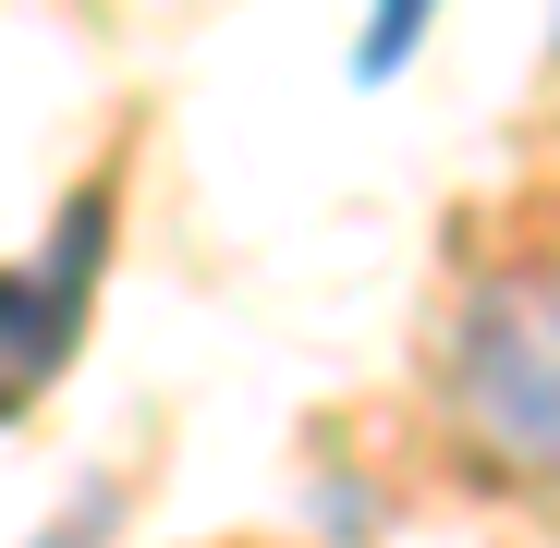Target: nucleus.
Instances as JSON below:
<instances>
[{
    "label": "nucleus",
    "instance_id": "f257e3e1",
    "mask_svg": "<svg viewBox=\"0 0 560 548\" xmlns=\"http://www.w3.org/2000/svg\"><path fill=\"white\" fill-rule=\"evenodd\" d=\"M439 390L500 464L560 476V256H512L451 305Z\"/></svg>",
    "mask_w": 560,
    "mask_h": 548
},
{
    "label": "nucleus",
    "instance_id": "7ed1b4c3",
    "mask_svg": "<svg viewBox=\"0 0 560 548\" xmlns=\"http://www.w3.org/2000/svg\"><path fill=\"white\" fill-rule=\"evenodd\" d=\"M415 49H427V0H390V13L353 37V85H390V73H402Z\"/></svg>",
    "mask_w": 560,
    "mask_h": 548
},
{
    "label": "nucleus",
    "instance_id": "f03ea898",
    "mask_svg": "<svg viewBox=\"0 0 560 548\" xmlns=\"http://www.w3.org/2000/svg\"><path fill=\"white\" fill-rule=\"evenodd\" d=\"M98 256H110V196H73L49 256L0 268V427H13L61 365L85 353V293H98Z\"/></svg>",
    "mask_w": 560,
    "mask_h": 548
}]
</instances>
